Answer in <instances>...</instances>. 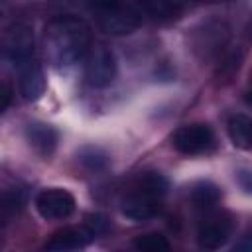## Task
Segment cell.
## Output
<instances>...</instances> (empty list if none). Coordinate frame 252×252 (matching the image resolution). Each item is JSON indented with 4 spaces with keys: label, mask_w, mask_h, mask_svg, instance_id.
<instances>
[{
    "label": "cell",
    "mask_w": 252,
    "mask_h": 252,
    "mask_svg": "<svg viewBox=\"0 0 252 252\" xmlns=\"http://www.w3.org/2000/svg\"><path fill=\"white\" fill-rule=\"evenodd\" d=\"M91 45V30L83 18L57 16L49 20L43 30V53L57 69L71 67L79 59H85Z\"/></svg>",
    "instance_id": "obj_1"
},
{
    "label": "cell",
    "mask_w": 252,
    "mask_h": 252,
    "mask_svg": "<svg viewBox=\"0 0 252 252\" xmlns=\"http://www.w3.org/2000/svg\"><path fill=\"white\" fill-rule=\"evenodd\" d=\"M169 183L159 171H144L132 179L120 197V213L136 222L156 217L167 195Z\"/></svg>",
    "instance_id": "obj_2"
},
{
    "label": "cell",
    "mask_w": 252,
    "mask_h": 252,
    "mask_svg": "<svg viewBox=\"0 0 252 252\" xmlns=\"http://www.w3.org/2000/svg\"><path fill=\"white\" fill-rule=\"evenodd\" d=\"M93 18L108 35H128L136 32L142 24V12L134 4L122 2H96L91 6Z\"/></svg>",
    "instance_id": "obj_3"
},
{
    "label": "cell",
    "mask_w": 252,
    "mask_h": 252,
    "mask_svg": "<svg viewBox=\"0 0 252 252\" xmlns=\"http://www.w3.org/2000/svg\"><path fill=\"white\" fill-rule=\"evenodd\" d=\"M106 230V219L100 215H91L83 224H71L55 230L47 240L45 252H75L89 246L100 232Z\"/></svg>",
    "instance_id": "obj_4"
},
{
    "label": "cell",
    "mask_w": 252,
    "mask_h": 252,
    "mask_svg": "<svg viewBox=\"0 0 252 252\" xmlns=\"http://www.w3.org/2000/svg\"><path fill=\"white\" fill-rule=\"evenodd\" d=\"M234 219L228 211L222 209H209L203 211L197 222V242L205 250H217L226 244L232 236Z\"/></svg>",
    "instance_id": "obj_5"
},
{
    "label": "cell",
    "mask_w": 252,
    "mask_h": 252,
    "mask_svg": "<svg viewBox=\"0 0 252 252\" xmlns=\"http://www.w3.org/2000/svg\"><path fill=\"white\" fill-rule=\"evenodd\" d=\"M116 77V57L112 49L102 43L94 41L85 55V81L94 89L108 87Z\"/></svg>",
    "instance_id": "obj_6"
},
{
    "label": "cell",
    "mask_w": 252,
    "mask_h": 252,
    "mask_svg": "<svg viewBox=\"0 0 252 252\" xmlns=\"http://www.w3.org/2000/svg\"><path fill=\"white\" fill-rule=\"evenodd\" d=\"M171 144L183 156H205L217 148V138L209 124L193 122L179 126L171 136Z\"/></svg>",
    "instance_id": "obj_7"
},
{
    "label": "cell",
    "mask_w": 252,
    "mask_h": 252,
    "mask_svg": "<svg viewBox=\"0 0 252 252\" xmlns=\"http://www.w3.org/2000/svg\"><path fill=\"white\" fill-rule=\"evenodd\" d=\"M2 53L4 59L14 67H24L33 61V32L24 22L10 24L2 33Z\"/></svg>",
    "instance_id": "obj_8"
},
{
    "label": "cell",
    "mask_w": 252,
    "mask_h": 252,
    "mask_svg": "<svg viewBox=\"0 0 252 252\" xmlns=\"http://www.w3.org/2000/svg\"><path fill=\"white\" fill-rule=\"evenodd\" d=\"M35 209L45 220L67 219L75 211V197L61 187H49L35 195Z\"/></svg>",
    "instance_id": "obj_9"
},
{
    "label": "cell",
    "mask_w": 252,
    "mask_h": 252,
    "mask_svg": "<svg viewBox=\"0 0 252 252\" xmlns=\"http://www.w3.org/2000/svg\"><path fill=\"white\" fill-rule=\"evenodd\" d=\"M24 136L26 142L30 144V148L39 156V158H49L59 142V134L51 124L39 122V120H32L26 124L24 128Z\"/></svg>",
    "instance_id": "obj_10"
},
{
    "label": "cell",
    "mask_w": 252,
    "mask_h": 252,
    "mask_svg": "<svg viewBox=\"0 0 252 252\" xmlns=\"http://www.w3.org/2000/svg\"><path fill=\"white\" fill-rule=\"evenodd\" d=\"M18 73H20V77H18L20 96L28 102L37 100L45 91V75H43L41 65L33 59L30 63H26L24 67H20Z\"/></svg>",
    "instance_id": "obj_11"
},
{
    "label": "cell",
    "mask_w": 252,
    "mask_h": 252,
    "mask_svg": "<svg viewBox=\"0 0 252 252\" xmlns=\"http://www.w3.org/2000/svg\"><path fill=\"white\" fill-rule=\"evenodd\" d=\"M220 197H222V191L213 181H195L187 189V199L193 203V207H197L201 211L215 209V205L220 201Z\"/></svg>",
    "instance_id": "obj_12"
},
{
    "label": "cell",
    "mask_w": 252,
    "mask_h": 252,
    "mask_svg": "<svg viewBox=\"0 0 252 252\" xmlns=\"http://www.w3.org/2000/svg\"><path fill=\"white\" fill-rule=\"evenodd\" d=\"M228 138L240 150H252V118L236 114L228 120Z\"/></svg>",
    "instance_id": "obj_13"
},
{
    "label": "cell",
    "mask_w": 252,
    "mask_h": 252,
    "mask_svg": "<svg viewBox=\"0 0 252 252\" xmlns=\"http://www.w3.org/2000/svg\"><path fill=\"white\" fill-rule=\"evenodd\" d=\"M142 16L146 14L148 18L152 20H158V22H169V20H175L181 16L183 12V6L181 4H175V2H163V0H152V2H142L138 4Z\"/></svg>",
    "instance_id": "obj_14"
},
{
    "label": "cell",
    "mask_w": 252,
    "mask_h": 252,
    "mask_svg": "<svg viewBox=\"0 0 252 252\" xmlns=\"http://www.w3.org/2000/svg\"><path fill=\"white\" fill-rule=\"evenodd\" d=\"M79 163L89 171H102L108 165V154L96 146H85L77 152Z\"/></svg>",
    "instance_id": "obj_15"
},
{
    "label": "cell",
    "mask_w": 252,
    "mask_h": 252,
    "mask_svg": "<svg viewBox=\"0 0 252 252\" xmlns=\"http://www.w3.org/2000/svg\"><path fill=\"white\" fill-rule=\"evenodd\" d=\"M134 248L138 252H171V244L161 232H144L136 236Z\"/></svg>",
    "instance_id": "obj_16"
},
{
    "label": "cell",
    "mask_w": 252,
    "mask_h": 252,
    "mask_svg": "<svg viewBox=\"0 0 252 252\" xmlns=\"http://www.w3.org/2000/svg\"><path fill=\"white\" fill-rule=\"evenodd\" d=\"M24 203H26V191L22 187L4 189V193H2V220H4V224L10 222V219L24 207Z\"/></svg>",
    "instance_id": "obj_17"
},
{
    "label": "cell",
    "mask_w": 252,
    "mask_h": 252,
    "mask_svg": "<svg viewBox=\"0 0 252 252\" xmlns=\"http://www.w3.org/2000/svg\"><path fill=\"white\" fill-rule=\"evenodd\" d=\"M228 252H252V228H248L234 244Z\"/></svg>",
    "instance_id": "obj_18"
},
{
    "label": "cell",
    "mask_w": 252,
    "mask_h": 252,
    "mask_svg": "<svg viewBox=\"0 0 252 252\" xmlns=\"http://www.w3.org/2000/svg\"><path fill=\"white\" fill-rule=\"evenodd\" d=\"M236 181L246 193H252V169H238L236 171Z\"/></svg>",
    "instance_id": "obj_19"
},
{
    "label": "cell",
    "mask_w": 252,
    "mask_h": 252,
    "mask_svg": "<svg viewBox=\"0 0 252 252\" xmlns=\"http://www.w3.org/2000/svg\"><path fill=\"white\" fill-rule=\"evenodd\" d=\"M2 98H4V102H2V110H6L8 104H10V98H12V89H10L8 83H4V94H2Z\"/></svg>",
    "instance_id": "obj_20"
},
{
    "label": "cell",
    "mask_w": 252,
    "mask_h": 252,
    "mask_svg": "<svg viewBox=\"0 0 252 252\" xmlns=\"http://www.w3.org/2000/svg\"><path fill=\"white\" fill-rule=\"evenodd\" d=\"M244 100H246L248 104H252V87H248V91L244 93Z\"/></svg>",
    "instance_id": "obj_21"
},
{
    "label": "cell",
    "mask_w": 252,
    "mask_h": 252,
    "mask_svg": "<svg viewBox=\"0 0 252 252\" xmlns=\"http://www.w3.org/2000/svg\"><path fill=\"white\" fill-rule=\"evenodd\" d=\"M250 87H252V75H250Z\"/></svg>",
    "instance_id": "obj_22"
}]
</instances>
